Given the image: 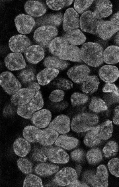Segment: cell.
<instances>
[{
    "instance_id": "6da1fadb",
    "label": "cell",
    "mask_w": 119,
    "mask_h": 187,
    "mask_svg": "<svg viewBox=\"0 0 119 187\" xmlns=\"http://www.w3.org/2000/svg\"><path fill=\"white\" fill-rule=\"evenodd\" d=\"M103 49L97 43L89 42L84 44L80 49L82 61L93 67H98L103 62Z\"/></svg>"
},
{
    "instance_id": "7a4b0ae2",
    "label": "cell",
    "mask_w": 119,
    "mask_h": 187,
    "mask_svg": "<svg viewBox=\"0 0 119 187\" xmlns=\"http://www.w3.org/2000/svg\"><path fill=\"white\" fill-rule=\"evenodd\" d=\"M99 121L98 116L89 112L79 113L73 118L71 127L74 132L80 133L90 131L97 125Z\"/></svg>"
},
{
    "instance_id": "3957f363",
    "label": "cell",
    "mask_w": 119,
    "mask_h": 187,
    "mask_svg": "<svg viewBox=\"0 0 119 187\" xmlns=\"http://www.w3.org/2000/svg\"><path fill=\"white\" fill-rule=\"evenodd\" d=\"M58 34L57 28L49 25L39 27L35 31L33 38L35 42L42 47L48 46L50 42Z\"/></svg>"
},
{
    "instance_id": "277c9868",
    "label": "cell",
    "mask_w": 119,
    "mask_h": 187,
    "mask_svg": "<svg viewBox=\"0 0 119 187\" xmlns=\"http://www.w3.org/2000/svg\"><path fill=\"white\" fill-rule=\"evenodd\" d=\"M102 20L97 17L93 12L88 10L84 12L81 15L79 20L81 29L85 32L95 34Z\"/></svg>"
},
{
    "instance_id": "5b68a950",
    "label": "cell",
    "mask_w": 119,
    "mask_h": 187,
    "mask_svg": "<svg viewBox=\"0 0 119 187\" xmlns=\"http://www.w3.org/2000/svg\"><path fill=\"white\" fill-rule=\"evenodd\" d=\"M0 84L5 91L9 95H12L22 87L19 81L9 71L4 72L1 74Z\"/></svg>"
},
{
    "instance_id": "8992f818",
    "label": "cell",
    "mask_w": 119,
    "mask_h": 187,
    "mask_svg": "<svg viewBox=\"0 0 119 187\" xmlns=\"http://www.w3.org/2000/svg\"><path fill=\"white\" fill-rule=\"evenodd\" d=\"M77 178L75 169L67 167L63 168L55 174L53 181L59 186H65L75 182L77 180Z\"/></svg>"
},
{
    "instance_id": "52a82bcc",
    "label": "cell",
    "mask_w": 119,
    "mask_h": 187,
    "mask_svg": "<svg viewBox=\"0 0 119 187\" xmlns=\"http://www.w3.org/2000/svg\"><path fill=\"white\" fill-rule=\"evenodd\" d=\"M14 22L18 32L23 34L30 33L36 23L34 19L32 16L24 14L17 15L14 19Z\"/></svg>"
},
{
    "instance_id": "ba28073f",
    "label": "cell",
    "mask_w": 119,
    "mask_h": 187,
    "mask_svg": "<svg viewBox=\"0 0 119 187\" xmlns=\"http://www.w3.org/2000/svg\"><path fill=\"white\" fill-rule=\"evenodd\" d=\"M57 57L65 61L80 62V49L76 46L66 44L60 49Z\"/></svg>"
},
{
    "instance_id": "9c48e42d",
    "label": "cell",
    "mask_w": 119,
    "mask_h": 187,
    "mask_svg": "<svg viewBox=\"0 0 119 187\" xmlns=\"http://www.w3.org/2000/svg\"><path fill=\"white\" fill-rule=\"evenodd\" d=\"M32 43L26 36L17 34L12 36L9 41V46L13 52L21 53L31 46Z\"/></svg>"
},
{
    "instance_id": "30bf717a",
    "label": "cell",
    "mask_w": 119,
    "mask_h": 187,
    "mask_svg": "<svg viewBox=\"0 0 119 187\" xmlns=\"http://www.w3.org/2000/svg\"><path fill=\"white\" fill-rule=\"evenodd\" d=\"M91 70L86 65H75L69 68L67 74L72 81L76 84H82L83 80L90 73Z\"/></svg>"
},
{
    "instance_id": "8fae6325",
    "label": "cell",
    "mask_w": 119,
    "mask_h": 187,
    "mask_svg": "<svg viewBox=\"0 0 119 187\" xmlns=\"http://www.w3.org/2000/svg\"><path fill=\"white\" fill-rule=\"evenodd\" d=\"M5 66L10 71H15L24 68L26 62L20 53H11L8 54L4 60Z\"/></svg>"
},
{
    "instance_id": "7c38bea8",
    "label": "cell",
    "mask_w": 119,
    "mask_h": 187,
    "mask_svg": "<svg viewBox=\"0 0 119 187\" xmlns=\"http://www.w3.org/2000/svg\"><path fill=\"white\" fill-rule=\"evenodd\" d=\"M79 15L72 8H69L65 11L63 22V27L66 32L79 27Z\"/></svg>"
},
{
    "instance_id": "4fadbf2b",
    "label": "cell",
    "mask_w": 119,
    "mask_h": 187,
    "mask_svg": "<svg viewBox=\"0 0 119 187\" xmlns=\"http://www.w3.org/2000/svg\"><path fill=\"white\" fill-rule=\"evenodd\" d=\"M36 91L28 88H21L13 95L10 101L13 105L17 106L28 104L35 94Z\"/></svg>"
},
{
    "instance_id": "5bb4252c",
    "label": "cell",
    "mask_w": 119,
    "mask_h": 187,
    "mask_svg": "<svg viewBox=\"0 0 119 187\" xmlns=\"http://www.w3.org/2000/svg\"><path fill=\"white\" fill-rule=\"evenodd\" d=\"M48 127L61 134H65L70 131L71 121L69 117L65 114L56 116L49 124Z\"/></svg>"
},
{
    "instance_id": "9a60e30c",
    "label": "cell",
    "mask_w": 119,
    "mask_h": 187,
    "mask_svg": "<svg viewBox=\"0 0 119 187\" xmlns=\"http://www.w3.org/2000/svg\"><path fill=\"white\" fill-rule=\"evenodd\" d=\"M108 177L106 166L101 165L97 167L96 174L89 177L88 180L93 187H107L108 186Z\"/></svg>"
},
{
    "instance_id": "2e32d148",
    "label": "cell",
    "mask_w": 119,
    "mask_h": 187,
    "mask_svg": "<svg viewBox=\"0 0 119 187\" xmlns=\"http://www.w3.org/2000/svg\"><path fill=\"white\" fill-rule=\"evenodd\" d=\"M119 31V27L110 21L102 20L97 31L96 34L104 40L110 39L115 33Z\"/></svg>"
},
{
    "instance_id": "e0dca14e",
    "label": "cell",
    "mask_w": 119,
    "mask_h": 187,
    "mask_svg": "<svg viewBox=\"0 0 119 187\" xmlns=\"http://www.w3.org/2000/svg\"><path fill=\"white\" fill-rule=\"evenodd\" d=\"M100 79L106 83H112L119 77V70L114 65H106L101 67L98 71Z\"/></svg>"
},
{
    "instance_id": "ac0fdd59",
    "label": "cell",
    "mask_w": 119,
    "mask_h": 187,
    "mask_svg": "<svg viewBox=\"0 0 119 187\" xmlns=\"http://www.w3.org/2000/svg\"><path fill=\"white\" fill-rule=\"evenodd\" d=\"M24 55L27 62L35 64L43 59L44 52L42 47L39 45H34L30 46L25 50Z\"/></svg>"
},
{
    "instance_id": "d6986e66",
    "label": "cell",
    "mask_w": 119,
    "mask_h": 187,
    "mask_svg": "<svg viewBox=\"0 0 119 187\" xmlns=\"http://www.w3.org/2000/svg\"><path fill=\"white\" fill-rule=\"evenodd\" d=\"M52 114L49 110L44 109L35 112L31 118L33 124L40 128H45L51 122Z\"/></svg>"
},
{
    "instance_id": "ffe728a7",
    "label": "cell",
    "mask_w": 119,
    "mask_h": 187,
    "mask_svg": "<svg viewBox=\"0 0 119 187\" xmlns=\"http://www.w3.org/2000/svg\"><path fill=\"white\" fill-rule=\"evenodd\" d=\"M59 133L49 127L41 130L37 136V142L44 146L51 145L59 136Z\"/></svg>"
},
{
    "instance_id": "44dd1931",
    "label": "cell",
    "mask_w": 119,
    "mask_h": 187,
    "mask_svg": "<svg viewBox=\"0 0 119 187\" xmlns=\"http://www.w3.org/2000/svg\"><path fill=\"white\" fill-rule=\"evenodd\" d=\"M24 9L26 13L34 17H40L46 11V7L42 3L36 1L29 0L26 2Z\"/></svg>"
},
{
    "instance_id": "7402d4cb",
    "label": "cell",
    "mask_w": 119,
    "mask_h": 187,
    "mask_svg": "<svg viewBox=\"0 0 119 187\" xmlns=\"http://www.w3.org/2000/svg\"><path fill=\"white\" fill-rule=\"evenodd\" d=\"M112 5L109 0H98L95 3L94 14L99 19L107 17L112 13Z\"/></svg>"
},
{
    "instance_id": "603a6c76",
    "label": "cell",
    "mask_w": 119,
    "mask_h": 187,
    "mask_svg": "<svg viewBox=\"0 0 119 187\" xmlns=\"http://www.w3.org/2000/svg\"><path fill=\"white\" fill-rule=\"evenodd\" d=\"M48 159L56 164H65L69 160V157L63 149L58 147H52L48 155Z\"/></svg>"
},
{
    "instance_id": "cb8c5ba5",
    "label": "cell",
    "mask_w": 119,
    "mask_h": 187,
    "mask_svg": "<svg viewBox=\"0 0 119 187\" xmlns=\"http://www.w3.org/2000/svg\"><path fill=\"white\" fill-rule=\"evenodd\" d=\"M59 71L57 69L45 68L38 73L36 76L38 83L42 86L48 84L58 76Z\"/></svg>"
},
{
    "instance_id": "d4e9b609",
    "label": "cell",
    "mask_w": 119,
    "mask_h": 187,
    "mask_svg": "<svg viewBox=\"0 0 119 187\" xmlns=\"http://www.w3.org/2000/svg\"><path fill=\"white\" fill-rule=\"evenodd\" d=\"M99 84L97 76L88 75L85 77L81 84V90L86 94H91L97 90Z\"/></svg>"
},
{
    "instance_id": "484cf974",
    "label": "cell",
    "mask_w": 119,
    "mask_h": 187,
    "mask_svg": "<svg viewBox=\"0 0 119 187\" xmlns=\"http://www.w3.org/2000/svg\"><path fill=\"white\" fill-rule=\"evenodd\" d=\"M103 61L108 64H114L119 62V47L111 45L107 47L103 53Z\"/></svg>"
},
{
    "instance_id": "4316f807",
    "label": "cell",
    "mask_w": 119,
    "mask_h": 187,
    "mask_svg": "<svg viewBox=\"0 0 119 187\" xmlns=\"http://www.w3.org/2000/svg\"><path fill=\"white\" fill-rule=\"evenodd\" d=\"M46 68L55 69L59 70L66 69L69 66V63L59 58L54 56H50L45 58L43 62Z\"/></svg>"
},
{
    "instance_id": "83f0119b",
    "label": "cell",
    "mask_w": 119,
    "mask_h": 187,
    "mask_svg": "<svg viewBox=\"0 0 119 187\" xmlns=\"http://www.w3.org/2000/svg\"><path fill=\"white\" fill-rule=\"evenodd\" d=\"M13 148L14 152L16 155L20 157H24L30 151L31 146L29 142L25 139L19 138L14 141Z\"/></svg>"
},
{
    "instance_id": "f1b7e54d",
    "label": "cell",
    "mask_w": 119,
    "mask_h": 187,
    "mask_svg": "<svg viewBox=\"0 0 119 187\" xmlns=\"http://www.w3.org/2000/svg\"><path fill=\"white\" fill-rule=\"evenodd\" d=\"M64 37L69 44L75 46L83 44L86 40L85 35L78 29L66 32Z\"/></svg>"
},
{
    "instance_id": "f546056e",
    "label": "cell",
    "mask_w": 119,
    "mask_h": 187,
    "mask_svg": "<svg viewBox=\"0 0 119 187\" xmlns=\"http://www.w3.org/2000/svg\"><path fill=\"white\" fill-rule=\"evenodd\" d=\"M63 17V14L61 13L46 15L38 20L37 24L41 26L49 25L57 27L61 23Z\"/></svg>"
},
{
    "instance_id": "4dcf8cb0",
    "label": "cell",
    "mask_w": 119,
    "mask_h": 187,
    "mask_svg": "<svg viewBox=\"0 0 119 187\" xmlns=\"http://www.w3.org/2000/svg\"><path fill=\"white\" fill-rule=\"evenodd\" d=\"M54 143L57 146L69 150L77 146L79 143V141L74 137L62 135L58 137Z\"/></svg>"
},
{
    "instance_id": "1f68e13d",
    "label": "cell",
    "mask_w": 119,
    "mask_h": 187,
    "mask_svg": "<svg viewBox=\"0 0 119 187\" xmlns=\"http://www.w3.org/2000/svg\"><path fill=\"white\" fill-rule=\"evenodd\" d=\"M100 129V125H97L86 135L83 141L85 145L91 147L98 145L101 142L102 139L99 134Z\"/></svg>"
},
{
    "instance_id": "d6a6232c",
    "label": "cell",
    "mask_w": 119,
    "mask_h": 187,
    "mask_svg": "<svg viewBox=\"0 0 119 187\" xmlns=\"http://www.w3.org/2000/svg\"><path fill=\"white\" fill-rule=\"evenodd\" d=\"M59 169V167L57 165L42 163L35 166L34 171L35 173L38 175L47 176L56 173Z\"/></svg>"
},
{
    "instance_id": "836d02e7",
    "label": "cell",
    "mask_w": 119,
    "mask_h": 187,
    "mask_svg": "<svg viewBox=\"0 0 119 187\" xmlns=\"http://www.w3.org/2000/svg\"><path fill=\"white\" fill-rule=\"evenodd\" d=\"M41 129L39 128L29 125L25 127L23 131V136L24 139L31 143L37 142V136Z\"/></svg>"
},
{
    "instance_id": "e575fe53",
    "label": "cell",
    "mask_w": 119,
    "mask_h": 187,
    "mask_svg": "<svg viewBox=\"0 0 119 187\" xmlns=\"http://www.w3.org/2000/svg\"><path fill=\"white\" fill-rule=\"evenodd\" d=\"M89 109L92 112L98 113L106 110L108 107L102 99L93 97L91 99L89 105Z\"/></svg>"
},
{
    "instance_id": "d590c367",
    "label": "cell",
    "mask_w": 119,
    "mask_h": 187,
    "mask_svg": "<svg viewBox=\"0 0 119 187\" xmlns=\"http://www.w3.org/2000/svg\"><path fill=\"white\" fill-rule=\"evenodd\" d=\"M69 44L64 37L54 38L50 42L48 46L50 52L52 55L57 57L59 50L63 45Z\"/></svg>"
},
{
    "instance_id": "8d00e7d4",
    "label": "cell",
    "mask_w": 119,
    "mask_h": 187,
    "mask_svg": "<svg viewBox=\"0 0 119 187\" xmlns=\"http://www.w3.org/2000/svg\"><path fill=\"white\" fill-rule=\"evenodd\" d=\"M100 126L99 134L102 139L107 140L112 136L113 130L112 121L108 119Z\"/></svg>"
},
{
    "instance_id": "74e56055",
    "label": "cell",
    "mask_w": 119,
    "mask_h": 187,
    "mask_svg": "<svg viewBox=\"0 0 119 187\" xmlns=\"http://www.w3.org/2000/svg\"><path fill=\"white\" fill-rule=\"evenodd\" d=\"M18 77L23 84H28L34 82L36 78L34 70L31 69L21 70L18 74Z\"/></svg>"
},
{
    "instance_id": "f35d334b",
    "label": "cell",
    "mask_w": 119,
    "mask_h": 187,
    "mask_svg": "<svg viewBox=\"0 0 119 187\" xmlns=\"http://www.w3.org/2000/svg\"><path fill=\"white\" fill-rule=\"evenodd\" d=\"M30 107L34 111L41 109L43 107L44 101L41 92L39 90L28 103Z\"/></svg>"
},
{
    "instance_id": "ab89813d",
    "label": "cell",
    "mask_w": 119,
    "mask_h": 187,
    "mask_svg": "<svg viewBox=\"0 0 119 187\" xmlns=\"http://www.w3.org/2000/svg\"><path fill=\"white\" fill-rule=\"evenodd\" d=\"M44 146L42 149H36L34 150L31 155V158L33 160L44 162L48 159V152L52 146Z\"/></svg>"
},
{
    "instance_id": "60d3db41",
    "label": "cell",
    "mask_w": 119,
    "mask_h": 187,
    "mask_svg": "<svg viewBox=\"0 0 119 187\" xmlns=\"http://www.w3.org/2000/svg\"><path fill=\"white\" fill-rule=\"evenodd\" d=\"M89 99L87 94L79 92L73 93L70 98L71 104L74 107L84 105L87 103Z\"/></svg>"
},
{
    "instance_id": "b9f144b4",
    "label": "cell",
    "mask_w": 119,
    "mask_h": 187,
    "mask_svg": "<svg viewBox=\"0 0 119 187\" xmlns=\"http://www.w3.org/2000/svg\"><path fill=\"white\" fill-rule=\"evenodd\" d=\"M23 186L42 187L43 186L42 180L39 177L30 174H27L25 178Z\"/></svg>"
},
{
    "instance_id": "7bdbcfd3",
    "label": "cell",
    "mask_w": 119,
    "mask_h": 187,
    "mask_svg": "<svg viewBox=\"0 0 119 187\" xmlns=\"http://www.w3.org/2000/svg\"><path fill=\"white\" fill-rule=\"evenodd\" d=\"M86 157L89 164H95L99 162L102 160V152L98 148H93L87 152Z\"/></svg>"
},
{
    "instance_id": "ee69618b",
    "label": "cell",
    "mask_w": 119,
    "mask_h": 187,
    "mask_svg": "<svg viewBox=\"0 0 119 187\" xmlns=\"http://www.w3.org/2000/svg\"><path fill=\"white\" fill-rule=\"evenodd\" d=\"M17 165L20 171L25 174H31L33 171L32 164L26 158H20L17 160Z\"/></svg>"
},
{
    "instance_id": "f6af8a7d",
    "label": "cell",
    "mask_w": 119,
    "mask_h": 187,
    "mask_svg": "<svg viewBox=\"0 0 119 187\" xmlns=\"http://www.w3.org/2000/svg\"><path fill=\"white\" fill-rule=\"evenodd\" d=\"M73 0H46V3L51 9L54 10H60L69 6L72 3Z\"/></svg>"
},
{
    "instance_id": "bcb514c9",
    "label": "cell",
    "mask_w": 119,
    "mask_h": 187,
    "mask_svg": "<svg viewBox=\"0 0 119 187\" xmlns=\"http://www.w3.org/2000/svg\"><path fill=\"white\" fill-rule=\"evenodd\" d=\"M118 151V145L116 142L113 141L108 142L102 149L104 155L106 158L114 156Z\"/></svg>"
},
{
    "instance_id": "7dc6e473",
    "label": "cell",
    "mask_w": 119,
    "mask_h": 187,
    "mask_svg": "<svg viewBox=\"0 0 119 187\" xmlns=\"http://www.w3.org/2000/svg\"><path fill=\"white\" fill-rule=\"evenodd\" d=\"M35 112L30 107L28 104L18 106L17 110V113L19 115L27 119H31Z\"/></svg>"
},
{
    "instance_id": "c3c4849f",
    "label": "cell",
    "mask_w": 119,
    "mask_h": 187,
    "mask_svg": "<svg viewBox=\"0 0 119 187\" xmlns=\"http://www.w3.org/2000/svg\"><path fill=\"white\" fill-rule=\"evenodd\" d=\"M54 85L59 89L68 90L73 87L72 82L65 78H61L56 79L54 82Z\"/></svg>"
},
{
    "instance_id": "681fc988",
    "label": "cell",
    "mask_w": 119,
    "mask_h": 187,
    "mask_svg": "<svg viewBox=\"0 0 119 187\" xmlns=\"http://www.w3.org/2000/svg\"><path fill=\"white\" fill-rule=\"evenodd\" d=\"M94 0H76L74 7L76 11L79 13H83L93 3Z\"/></svg>"
},
{
    "instance_id": "f907efd6",
    "label": "cell",
    "mask_w": 119,
    "mask_h": 187,
    "mask_svg": "<svg viewBox=\"0 0 119 187\" xmlns=\"http://www.w3.org/2000/svg\"><path fill=\"white\" fill-rule=\"evenodd\" d=\"M65 95V93L63 90L59 89H56L51 92L49 98L52 102L58 103L63 100Z\"/></svg>"
},
{
    "instance_id": "816d5d0a",
    "label": "cell",
    "mask_w": 119,
    "mask_h": 187,
    "mask_svg": "<svg viewBox=\"0 0 119 187\" xmlns=\"http://www.w3.org/2000/svg\"><path fill=\"white\" fill-rule=\"evenodd\" d=\"M108 166L110 173L116 177H119V159L117 158L110 160L108 163Z\"/></svg>"
},
{
    "instance_id": "f5cc1de1",
    "label": "cell",
    "mask_w": 119,
    "mask_h": 187,
    "mask_svg": "<svg viewBox=\"0 0 119 187\" xmlns=\"http://www.w3.org/2000/svg\"><path fill=\"white\" fill-rule=\"evenodd\" d=\"M102 91L105 93H111L119 97V89L112 83H106L103 86Z\"/></svg>"
},
{
    "instance_id": "db71d44e",
    "label": "cell",
    "mask_w": 119,
    "mask_h": 187,
    "mask_svg": "<svg viewBox=\"0 0 119 187\" xmlns=\"http://www.w3.org/2000/svg\"><path fill=\"white\" fill-rule=\"evenodd\" d=\"M84 153L83 151L80 149H75L71 153L70 156L74 160L79 162L82 160L84 156Z\"/></svg>"
},
{
    "instance_id": "11a10c76",
    "label": "cell",
    "mask_w": 119,
    "mask_h": 187,
    "mask_svg": "<svg viewBox=\"0 0 119 187\" xmlns=\"http://www.w3.org/2000/svg\"><path fill=\"white\" fill-rule=\"evenodd\" d=\"M113 121L114 124L119 125V105L116 106L114 108Z\"/></svg>"
},
{
    "instance_id": "9f6ffc18",
    "label": "cell",
    "mask_w": 119,
    "mask_h": 187,
    "mask_svg": "<svg viewBox=\"0 0 119 187\" xmlns=\"http://www.w3.org/2000/svg\"><path fill=\"white\" fill-rule=\"evenodd\" d=\"M110 21L114 24L119 27V11L112 16Z\"/></svg>"
},
{
    "instance_id": "6f0895ef",
    "label": "cell",
    "mask_w": 119,
    "mask_h": 187,
    "mask_svg": "<svg viewBox=\"0 0 119 187\" xmlns=\"http://www.w3.org/2000/svg\"><path fill=\"white\" fill-rule=\"evenodd\" d=\"M39 84L37 82H33L28 84V88L34 90L36 92L39 90L40 88Z\"/></svg>"
},
{
    "instance_id": "680465c9",
    "label": "cell",
    "mask_w": 119,
    "mask_h": 187,
    "mask_svg": "<svg viewBox=\"0 0 119 187\" xmlns=\"http://www.w3.org/2000/svg\"><path fill=\"white\" fill-rule=\"evenodd\" d=\"M68 187H89L85 183L77 180L74 183L68 186Z\"/></svg>"
},
{
    "instance_id": "91938a15",
    "label": "cell",
    "mask_w": 119,
    "mask_h": 187,
    "mask_svg": "<svg viewBox=\"0 0 119 187\" xmlns=\"http://www.w3.org/2000/svg\"><path fill=\"white\" fill-rule=\"evenodd\" d=\"M114 41L115 44L119 47V31L115 35Z\"/></svg>"
},
{
    "instance_id": "94428289",
    "label": "cell",
    "mask_w": 119,
    "mask_h": 187,
    "mask_svg": "<svg viewBox=\"0 0 119 187\" xmlns=\"http://www.w3.org/2000/svg\"><path fill=\"white\" fill-rule=\"evenodd\" d=\"M81 166L80 164H78L76 166L75 168V171L77 173L78 177L80 175L81 170Z\"/></svg>"
}]
</instances>
